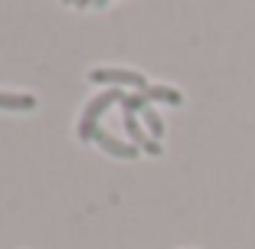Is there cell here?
I'll use <instances>...</instances> for the list:
<instances>
[{
  "label": "cell",
  "instance_id": "obj_1",
  "mask_svg": "<svg viewBox=\"0 0 255 249\" xmlns=\"http://www.w3.org/2000/svg\"><path fill=\"white\" fill-rule=\"evenodd\" d=\"M125 92L121 89H108V92H102V95H95L85 105V112H82V118H79V128H75V135L82 138V141H95V135H98V118L108 112L112 105H121L125 102Z\"/></svg>",
  "mask_w": 255,
  "mask_h": 249
},
{
  "label": "cell",
  "instance_id": "obj_2",
  "mask_svg": "<svg viewBox=\"0 0 255 249\" xmlns=\"http://www.w3.org/2000/svg\"><path fill=\"white\" fill-rule=\"evenodd\" d=\"M89 82L112 85V89H118V85H134L137 92H144L150 85L141 72H131V69H92V72H89Z\"/></svg>",
  "mask_w": 255,
  "mask_h": 249
},
{
  "label": "cell",
  "instance_id": "obj_3",
  "mask_svg": "<svg viewBox=\"0 0 255 249\" xmlns=\"http://www.w3.org/2000/svg\"><path fill=\"white\" fill-rule=\"evenodd\" d=\"M95 144L102 148V151H108L112 158H121V161H134L137 154H141V148H137V144L121 141V138H112L108 131H102V128H98V135H95Z\"/></svg>",
  "mask_w": 255,
  "mask_h": 249
},
{
  "label": "cell",
  "instance_id": "obj_4",
  "mask_svg": "<svg viewBox=\"0 0 255 249\" xmlns=\"http://www.w3.org/2000/svg\"><path fill=\"white\" fill-rule=\"evenodd\" d=\"M36 108V95L26 92H0V112H33Z\"/></svg>",
  "mask_w": 255,
  "mask_h": 249
},
{
  "label": "cell",
  "instance_id": "obj_5",
  "mask_svg": "<svg viewBox=\"0 0 255 249\" xmlns=\"http://www.w3.org/2000/svg\"><path fill=\"white\" fill-rule=\"evenodd\" d=\"M144 95H147V102H164V105H180L183 102V95L170 85H147Z\"/></svg>",
  "mask_w": 255,
  "mask_h": 249
},
{
  "label": "cell",
  "instance_id": "obj_6",
  "mask_svg": "<svg viewBox=\"0 0 255 249\" xmlns=\"http://www.w3.org/2000/svg\"><path fill=\"white\" fill-rule=\"evenodd\" d=\"M141 118H144V125H147L150 138H154V141H160V138H164V118L157 115V108H144Z\"/></svg>",
  "mask_w": 255,
  "mask_h": 249
},
{
  "label": "cell",
  "instance_id": "obj_7",
  "mask_svg": "<svg viewBox=\"0 0 255 249\" xmlns=\"http://www.w3.org/2000/svg\"><path fill=\"white\" fill-rule=\"evenodd\" d=\"M121 108H125V115H141L144 108H150V102H147L144 92H137V95H128L125 102H121Z\"/></svg>",
  "mask_w": 255,
  "mask_h": 249
},
{
  "label": "cell",
  "instance_id": "obj_8",
  "mask_svg": "<svg viewBox=\"0 0 255 249\" xmlns=\"http://www.w3.org/2000/svg\"><path fill=\"white\" fill-rule=\"evenodd\" d=\"M105 3H108V0H95V7H105Z\"/></svg>",
  "mask_w": 255,
  "mask_h": 249
},
{
  "label": "cell",
  "instance_id": "obj_9",
  "mask_svg": "<svg viewBox=\"0 0 255 249\" xmlns=\"http://www.w3.org/2000/svg\"><path fill=\"white\" fill-rule=\"evenodd\" d=\"M66 3H79V0H66Z\"/></svg>",
  "mask_w": 255,
  "mask_h": 249
}]
</instances>
